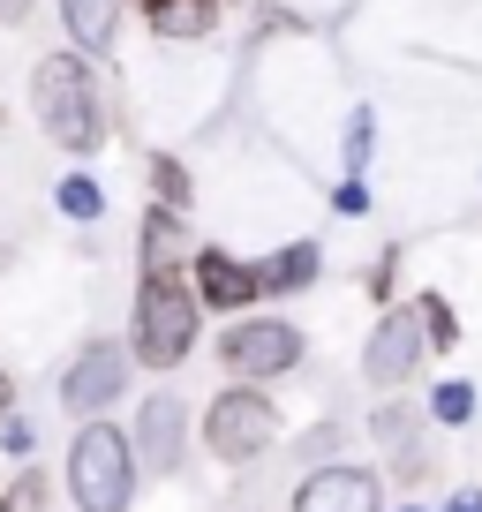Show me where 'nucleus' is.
I'll use <instances>...</instances> for the list:
<instances>
[{"instance_id": "f257e3e1", "label": "nucleus", "mask_w": 482, "mask_h": 512, "mask_svg": "<svg viewBox=\"0 0 482 512\" xmlns=\"http://www.w3.org/2000/svg\"><path fill=\"white\" fill-rule=\"evenodd\" d=\"M31 98H38V121L61 151L91 159L98 144L113 136V113H106V91H98V68L83 53H46L31 76Z\"/></svg>"}, {"instance_id": "f03ea898", "label": "nucleus", "mask_w": 482, "mask_h": 512, "mask_svg": "<svg viewBox=\"0 0 482 512\" xmlns=\"http://www.w3.org/2000/svg\"><path fill=\"white\" fill-rule=\"evenodd\" d=\"M204 332V309H196L189 279L181 272H144L136 279V317H129V362L136 369H181Z\"/></svg>"}, {"instance_id": "7ed1b4c3", "label": "nucleus", "mask_w": 482, "mask_h": 512, "mask_svg": "<svg viewBox=\"0 0 482 512\" xmlns=\"http://www.w3.org/2000/svg\"><path fill=\"white\" fill-rule=\"evenodd\" d=\"M68 497L76 512H129L136 505V452L113 422H83L68 445Z\"/></svg>"}, {"instance_id": "20e7f679", "label": "nucleus", "mask_w": 482, "mask_h": 512, "mask_svg": "<svg viewBox=\"0 0 482 512\" xmlns=\"http://www.w3.org/2000/svg\"><path fill=\"white\" fill-rule=\"evenodd\" d=\"M204 445L219 452L226 467H249L279 445V407L264 400L257 384H226L219 400L204 407Z\"/></svg>"}, {"instance_id": "39448f33", "label": "nucleus", "mask_w": 482, "mask_h": 512, "mask_svg": "<svg viewBox=\"0 0 482 512\" xmlns=\"http://www.w3.org/2000/svg\"><path fill=\"white\" fill-rule=\"evenodd\" d=\"M219 369L234 384H272L287 377V369H302V332H294L287 317H234L219 332Z\"/></svg>"}, {"instance_id": "423d86ee", "label": "nucleus", "mask_w": 482, "mask_h": 512, "mask_svg": "<svg viewBox=\"0 0 482 512\" xmlns=\"http://www.w3.org/2000/svg\"><path fill=\"white\" fill-rule=\"evenodd\" d=\"M129 369L136 362H129L121 339H91V347L61 369V407H68V415H106V407L129 392Z\"/></svg>"}, {"instance_id": "0eeeda50", "label": "nucleus", "mask_w": 482, "mask_h": 512, "mask_svg": "<svg viewBox=\"0 0 482 512\" xmlns=\"http://www.w3.org/2000/svg\"><path fill=\"white\" fill-rule=\"evenodd\" d=\"M129 452H136V467H151V475H181V460H189V407H181L174 392H151V400L136 407Z\"/></svg>"}, {"instance_id": "6e6552de", "label": "nucleus", "mask_w": 482, "mask_h": 512, "mask_svg": "<svg viewBox=\"0 0 482 512\" xmlns=\"http://www.w3.org/2000/svg\"><path fill=\"white\" fill-rule=\"evenodd\" d=\"M294 512H385V475L347 460H324L294 482Z\"/></svg>"}, {"instance_id": "1a4fd4ad", "label": "nucleus", "mask_w": 482, "mask_h": 512, "mask_svg": "<svg viewBox=\"0 0 482 512\" xmlns=\"http://www.w3.org/2000/svg\"><path fill=\"white\" fill-rule=\"evenodd\" d=\"M415 369H422L415 309H385V317H377V332H370V347H362V377H370L377 392H400Z\"/></svg>"}, {"instance_id": "9d476101", "label": "nucleus", "mask_w": 482, "mask_h": 512, "mask_svg": "<svg viewBox=\"0 0 482 512\" xmlns=\"http://www.w3.org/2000/svg\"><path fill=\"white\" fill-rule=\"evenodd\" d=\"M189 294L196 309H226V317H241V302H257V272L241 264L234 249H189Z\"/></svg>"}, {"instance_id": "9b49d317", "label": "nucleus", "mask_w": 482, "mask_h": 512, "mask_svg": "<svg viewBox=\"0 0 482 512\" xmlns=\"http://www.w3.org/2000/svg\"><path fill=\"white\" fill-rule=\"evenodd\" d=\"M249 272H257V294H302L309 279L324 272V249L309 234L302 241H279V249L264 256V264H249Z\"/></svg>"}, {"instance_id": "f8f14e48", "label": "nucleus", "mask_w": 482, "mask_h": 512, "mask_svg": "<svg viewBox=\"0 0 482 512\" xmlns=\"http://www.w3.org/2000/svg\"><path fill=\"white\" fill-rule=\"evenodd\" d=\"M61 23H68V38H76V53L91 61V53H106L113 31H121V0H61Z\"/></svg>"}, {"instance_id": "ddd939ff", "label": "nucleus", "mask_w": 482, "mask_h": 512, "mask_svg": "<svg viewBox=\"0 0 482 512\" xmlns=\"http://www.w3.org/2000/svg\"><path fill=\"white\" fill-rule=\"evenodd\" d=\"M189 264V226H181V211H144V272H181Z\"/></svg>"}, {"instance_id": "4468645a", "label": "nucleus", "mask_w": 482, "mask_h": 512, "mask_svg": "<svg viewBox=\"0 0 482 512\" xmlns=\"http://www.w3.org/2000/svg\"><path fill=\"white\" fill-rule=\"evenodd\" d=\"M226 0H144V16L159 38H211V23H219Z\"/></svg>"}, {"instance_id": "2eb2a0df", "label": "nucleus", "mask_w": 482, "mask_h": 512, "mask_svg": "<svg viewBox=\"0 0 482 512\" xmlns=\"http://www.w3.org/2000/svg\"><path fill=\"white\" fill-rule=\"evenodd\" d=\"M53 211L76 226H98V211H106V189H98L91 174H61V189H53Z\"/></svg>"}, {"instance_id": "dca6fc26", "label": "nucleus", "mask_w": 482, "mask_h": 512, "mask_svg": "<svg viewBox=\"0 0 482 512\" xmlns=\"http://www.w3.org/2000/svg\"><path fill=\"white\" fill-rule=\"evenodd\" d=\"M430 422H445V430L475 422V384H467V377H445V384H430Z\"/></svg>"}, {"instance_id": "f3484780", "label": "nucleus", "mask_w": 482, "mask_h": 512, "mask_svg": "<svg viewBox=\"0 0 482 512\" xmlns=\"http://www.w3.org/2000/svg\"><path fill=\"white\" fill-rule=\"evenodd\" d=\"M415 407H407V400H385V407H377V415H370V437H377V445H385V452H400V445H415Z\"/></svg>"}, {"instance_id": "a211bd4d", "label": "nucleus", "mask_w": 482, "mask_h": 512, "mask_svg": "<svg viewBox=\"0 0 482 512\" xmlns=\"http://www.w3.org/2000/svg\"><path fill=\"white\" fill-rule=\"evenodd\" d=\"M151 189H159V211H181V219H189V174H181V159L151 151Z\"/></svg>"}, {"instance_id": "6ab92c4d", "label": "nucleus", "mask_w": 482, "mask_h": 512, "mask_svg": "<svg viewBox=\"0 0 482 512\" xmlns=\"http://www.w3.org/2000/svg\"><path fill=\"white\" fill-rule=\"evenodd\" d=\"M415 332H422V347H437V354H445L452 339H460V324H452L445 294H422V309H415Z\"/></svg>"}, {"instance_id": "aec40b11", "label": "nucleus", "mask_w": 482, "mask_h": 512, "mask_svg": "<svg viewBox=\"0 0 482 512\" xmlns=\"http://www.w3.org/2000/svg\"><path fill=\"white\" fill-rule=\"evenodd\" d=\"M370 151H377V113L362 106V113H347V174L362 181V166H370Z\"/></svg>"}, {"instance_id": "412c9836", "label": "nucleus", "mask_w": 482, "mask_h": 512, "mask_svg": "<svg viewBox=\"0 0 482 512\" xmlns=\"http://www.w3.org/2000/svg\"><path fill=\"white\" fill-rule=\"evenodd\" d=\"M0 512H46V475L23 467V475L8 482V497H0Z\"/></svg>"}, {"instance_id": "4be33fe9", "label": "nucleus", "mask_w": 482, "mask_h": 512, "mask_svg": "<svg viewBox=\"0 0 482 512\" xmlns=\"http://www.w3.org/2000/svg\"><path fill=\"white\" fill-rule=\"evenodd\" d=\"M332 211H339V219H362V211H370V181H339V189H332Z\"/></svg>"}, {"instance_id": "5701e85b", "label": "nucleus", "mask_w": 482, "mask_h": 512, "mask_svg": "<svg viewBox=\"0 0 482 512\" xmlns=\"http://www.w3.org/2000/svg\"><path fill=\"white\" fill-rule=\"evenodd\" d=\"M392 287H400V249H385L370 264V302H392Z\"/></svg>"}, {"instance_id": "b1692460", "label": "nucleus", "mask_w": 482, "mask_h": 512, "mask_svg": "<svg viewBox=\"0 0 482 512\" xmlns=\"http://www.w3.org/2000/svg\"><path fill=\"white\" fill-rule=\"evenodd\" d=\"M0 445L16 452V460H31V445H38V430H31V422H23V415H8V422H0Z\"/></svg>"}, {"instance_id": "393cba45", "label": "nucleus", "mask_w": 482, "mask_h": 512, "mask_svg": "<svg viewBox=\"0 0 482 512\" xmlns=\"http://www.w3.org/2000/svg\"><path fill=\"white\" fill-rule=\"evenodd\" d=\"M38 0H0V31H16V23H31Z\"/></svg>"}, {"instance_id": "a878e982", "label": "nucleus", "mask_w": 482, "mask_h": 512, "mask_svg": "<svg viewBox=\"0 0 482 512\" xmlns=\"http://www.w3.org/2000/svg\"><path fill=\"white\" fill-rule=\"evenodd\" d=\"M8 407H16V377L0 369V422H8Z\"/></svg>"}, {"instance_id": "bb28decb", "label": "nucleus", "mask_w": 482, "mask_h": 512, "mask_svg": "<svg viewBox=\"0 0 482 512\" xmlns=\"http://www.w3.org/2000/svg\"><path fill=\"white\" fill-rule=\"evenodd\" d=\"M445 512H482V497H475V490H452V505H445Z\"/></svg>"}, {"instance_id": "cd10ccee", "label": "nucleus", "mask_w": 482, "mask_h": 512, "mask_svg": "<svg viewBox=\"0 0 482 512\" xmlns=\"http://www.w3.org/2000/svg\"><path fill=\"white\" fill-rule=\"evenodd\" d=\"M0 279H8V249H0Z\"/></svg>"}, {"instance_id": "c85d7f7f", "label": "nucleus", "mask_w": 482, "mask_h": 512, "mask_svg": "<svg viewBox=\"0 0 482 512\" xmlns=\"http://www.w3.org/2000/svg\"><path fill=\"white\" fill-rule=\"evenodd\" d=\"M400 512H430V505H400Z\"/></svg>"}]
</instances>
